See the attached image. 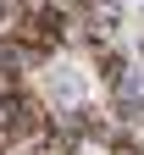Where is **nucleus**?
<instances>
[{
  "label": "nucleus",
  "instance_id": "nucleus-1",
  "mask_svg": "<svg viewBox=\"0 0 144 155\" xmlns=\"http://www.w3.org/2000/svg\"><path fill=\"white\" fill-rule=\"evenodd\" d=\"M67 28H72V17L61 11V6H22L17 11V28H11V39L22 45L33 61H45V55H55L61 45H67Z\"/></svg>",
  "mask_w": 144,
  "mask_h": 155
},
{
  "label": "nucleus",
  "instance_id": "nucleus-2",
  "mask_svg": "<svg viewBox=\"0 0 144 155\" xmlns=\"http://www.w3.org/2000/svg\"><path fill=\"white\" fill-rule=\"evenodd\" d=\"M94 67H100L105 83H122V72H128V61H122L116 50H94Z\"/></svg>",
  "mask_w": 144,
  "mask_h": 155
}]
</instances>
